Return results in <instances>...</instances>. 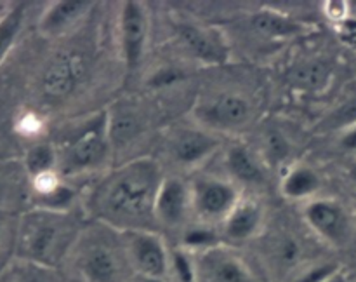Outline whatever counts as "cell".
Segmentation results:
<instances>
[{
	"label": "cell",
	"instance_id": "cell-1",
	"mask_svg": "<svg viewBox=\"0 0 356 282\" xmlns=\"http://www.w3.org/2000/svg\"><path fill=\"white\" fill-rule=\"evenodd\" d=\"M162 181L156 160L134 159L111 171L94 187L89 207L99 221L122 233L152 230Z\"/></svg>",
	"mask_w": 356,
	"mask_h": 282
},
{
	"label": "cell",
	"instance_id": "cell-2",
	"mask_svg": "<svg viewBox=\"0 0 356 282\" xmlns=\"http://www.w3.org/2000/svg\"><path fill=\"white\" fill-rule=\"evenodd\" d=\"M79 242V226L70 214L37 207L17 226L16 258L54 270Z\"/></svg>",
	"mask_w": 356,
	"mask_h": 282
},
{
	"label": "cell",
	"instance_id": "cell-3",
	"mask_svg": "<svg viewBox=\"0 0 356 282\" xmlns=\"http://www.w3.org/2000/svg\"><path fill=\"white\" fill-rule=\"evenodd\" d=\"M263 263L275 282H296L313 263L308 242L296 232L278 228L268 233L261 244Z\"/></svg>",
	"mask_w": 356,
	"mask_h": 282
},
{
	"label": "cell",
	"instance_id": "cell-4",
	"mask_svg": "<svg viewBox=\"0 0 356 282\" xmlns=\"http://www.w3.org/2000/svg\"><path fill=\"white\" fill-rule=\"evenodd\" d=\"M75 270L83 282H125L129 265L124 244L118 247L103 237H89L76 242Z\"/></svg>",
	"mask_w": 356,
	"mask_h": 282
},
{
	"label": "cell",
	"instance_id": "cell-5",
	"mask_svg": "<svg viewBox=\"0 0 356 282\" xmlns=\"http://www.w3.org/2000/svg\"><path fill=\"white\" fill-rule=\"evenodd\" d=\"M110 143V124L108 113L87 120L72 136L63 153V167L66 173H79L90 169L104 159Z\"/></svg>",
	"mask_w": 356,
	"mask_h": 282
},
{
	"label": "cell",
	"instance_id": "cell-6",
	"mask_svg": "<svg viewBox=\"0 0 356 282\" xmlns=\"http://www.w3.org/2000/svg\"><path fill=\"white\" fill-rule=\"evenodd\" d=\"M125 256L131 270L139 277L165 279L170 272V256L163 240L152 230L122 233Z\"/></svg>",
	"mask_w": 356,
	"mask_h": 282
},
{
	"label": "cell",
	"instance_id": "cell-7",
	"mask_svg": "<svg viewBox=\"0 0 356 282\" xmlns=\"http://www.w3.org/2000/svg\"><path fill=\"white\" fill-rule=\"evenodd\" d=\"M195 265L197 282H259L247 261L221 244L198 253Z\"/></svg>",
	"mask_w": 356,
	"mask_h": 282
},
{
	"label": "cell",
	"instance_id": "cell-8",
	"mask_svg": "<svg viewBox=\"0 0 356 282\" xmlns=\"http://www.w3.org/2000/svg\"><path fill=\"white\" fill-rule=\"evenodd\" d=\"M305 223L316 237L330 246L341 247L351 237V219L346 209L330 198H315L306 204Z\"/></svg>",
	"mask_w": 356,
	"mask_h": 282
},
{
	"label": "cell",
	"instance_id": "cell-9",
	"mask_svg": "<svg viewBox=\"0 0 356 282\" xmlns=\"http://www.w3.org/2000/svg\"><path fill=\"white\" fill-rule=\"evenodd\" d=\"M236 188L228 181L205 178L195 183L191 190V207L204 221H225L238 204Z\"/></svg>",
	"mask_w": 356,
	"mask_h": 282
},
{
	"label": "cell",
	"instance_id": "cell-10",
	"mask_svg": "<svg viewBox=\"0 0 356 282\" xmlns=\"http://www.w3.org/2000/svg\"><path fill=\"white\" fill-rule=\"evenodd\" d=\"M120 47L127 68H136L141 63L148 35V17L141 2L127 0L120 10Z\"/></svg>",
	"mask_w": 356,
	"mask_h": 282
},
{
	"label": "cell",
	"instance_id": "cell-11",
	"mask_svg": "<svg viewBox=\"0 0 356 282\" xmlns=\"http://www.w3.org/2000/svg\"><path fill=\"white\" fill-rule=\"evenodd\" d=\"M200 122L216 129H238L247 124L250 117V104L240 94L222 93L198 104L195 111Z\"/></svg>",
	"mask_w": 356,
	"mask_h": 282
},
{
	"label": "cell",
	"instance_id": "cell-12",
	"mask_svg": "<svg viewBox=\"0 0 356 282\" xmlns=\"http://www.w3.org/2000/svg\"><path fill=\"white\" fill-rule=\"evenodd\" d=\"M86 72V63L75 52L59 54L52 59L42 75V91L51 100L70 96Z\"/></svg>",
	"mask_w": 356,
	"mask_h": 282
},
{
	"label": "cell",
	"instance_id": "cell-13",
	"mask_svg": "<svg viewBox=\"0 0 356 282\" xmlns=\"http://www.w3.org/2000/svg\"><path fill=\"white\" fill-rule=\"evenodd\" d=\"M181 44L193 58L207 65H225L228 61V47L218 31L202 28L198 24L181 23L176 26Z\"/></svg>",
	"mask_w": 356,
	"mask_h": 282
},
{
	"label": "cell",
	"instance_id": "cell-14",
	"mask_svg": "<svg viewBox=\"0 0 356 282\" xmlns=\"http://www.w3.org/2000/svg\"><path fill=\"white\" fill-rule=\"evenodd\" d=\"M191 207V191L177 178H163L155 202V219L165 226H179Z\"/></svg>",
	"mask_w": 356,
	"mask_h": 282
},
{
	"label": "cell",
	"instance_id": "cell-15",
	"mask_svg": "<svg viewBox=\"0 0 356 282\" xmlns=\"http://www.w3.org/2000/svg\"><path fill=\"white\" fill-rule=\"evenodd\" d=\"M263 205L256 198H240L228 218L222 221L226 239L232 242H245L263 233Z\"/></svg>",
	"mask_w": 356,
	"mask_h": 282
},
{
	"label": "cell",
	"instance_id": "cell-16",
	"mask_svg": "<svg viewBox=\"0 0 356 282\" xmlns=\"http://www.w3.org/2000/svg\"><path fill=\"white\" fill-rule=\"evenodd\" d=\"M219 141L212 134L198 129H183L174 136L170 152L174 159L183 166H193L202 162L218 150Z\"/></svg>",
	"mask_w": 356,
	"mask_h": 282
},
{
	"label": "cell",
	"instance_id": "cell-17",
	"mask_svg": "<svg viewBox=\"0 0 356 282\" xmlns=\"http://www.w3.org/2000/svg\"><path fill=\"white\" fill-rule=\"evenodd\" d=\"M90 2L87 0H61L56 2L45 10L40 19V30L45 35H56L59 31H65L66 28L75 24L76 19L83 16L89 10Z\"/></svg>",
	"mask_w": 356,
	"mask_h": 282
},
{
	"label": "cell",
	"instance_id": "cell-18",
	"mask_svg": "<svg viewBox=\"0 0 356 282\" xmlns=\"http://www.w3.org/2000/svg\"><path fill=\"white\" fill-rule=\"evenodd\" d=\"M252 28L264 38H289L302 31L299 21L271 9H261L250 19Z\"/></svg>",
	"mask_w": 356,
	"mask_h": 282
},
{
	"label": "cell",
	"instance_id": "cell-19",
	"mask_svg": "<svg viewBox=\"0 0 356 282\" xmlns=\"http://www.w3.org/2000/svg\"><path fill=\"white\" fill-rule=\"evenodd\" d=\"M226 164H228L229 173L243 183H261L263 181V167L247 146H232L226 155Z\"/></svg>",
	"mask_w": 356,
	"mask_h": 282
},
{
	"label": "cell",
	"instance_id": "cell-20",
	"mask_svg": "<svg viewBox=\"0 0 356 282\" xmlns=\"http://www.w3.org/2000/svg\"><path fill=\"white\" fill-rule=\"evenodd\" d=\"M320 188V178L313 169L305 166L294 167L282 180V194L292 201H301L315 195Z\"/></svg>",
	"mask_w": 356,
	"mask_h": 282
},
{
	"label": "cell",
	"instance_id": "cell-21",
	"mask_svg": "<svg viewBox=\"0 0 356 282\" xmlns=\"http://www.w3.org/2000/svg\"><path fill=\"white\" fill-rule=\"evenodd\" d=\"M54 270L30 263V261L17 260L7 265L0 272V282H54Z\"/></svg>",
	"mask_w": 356,
	"mask_h": 282
},
{
	"label": "cell",
	"instance_id": "cell-22",
	"mask_svg": "<svg viewBox=\"0 0 356 282\" xmlns=\"http://www.w3.org/2000/svg\"><path fill=\"white\" fill-rule=\"evenodd\" d=\"M24 9H26L24 3H17L0 17V65L19 35L24 21Z\"/></svg>",
	"mask_w": 356,
	"mask_h": 282
},
{
	"label": "cell",
	"instance_id": "cell-23",
	"mask_svg": "<svg viewBox=\"0 0 356 282\" xmlns=\"http://www.w3.org/2000/svg\"><path fill=\"white\" fill-rule=\"evenodd\" d=\"M56 164H58V155H56V150L51 145H35L28 150L26 157H24V167H26V173L30 176L37 178L45 176V174H51L54 171Z\"/></svg>",
	"mask_w": 356,
	"mask_h": 282
},
{
	"label": "cell",
	"instance_id": "cell-24",
	"mask_svg": "<svg viewBox=\"0 0 356 282\" xmlns=\"http://www.w3.org/2000/svg\"><path fill=\"white\" fill-rule=\"evenodd\" d=\"M296 80L301 84L302 87H309V89H322L330 79V68L327 63H308L302 65L301 68L296 72Z\"/></svg>",
	"mask_w": 356,
	"mask_h": 282
},
{
	"label": "cell",
	"instance_id": "cell-25",
	"mask_svg": "<svg viewBox=\"0 0 356 282\" xmlns=\"http://www.w3.org/2000/svg\"><path fill=\"white\" fill-rule=\"evenodd\" d=\"M327 129H339L348 131L356 125V93L350 94L341 104H337L336 110L329 115L325 120Z\"/></svg>",
	"mask_w": 356,
	"mask_h": 282
},
{
	"label": "cell",
	"instance_id": "cell-26",
	"mask_svg": "<svg viewBox=\"0 0 356 282\" xmlns=\"http://www.w3.org/2000/svg\"><path fill=\"white\" fill-rule=\"evenodd\" d=\"M108 124H110V141L113 139L117 143H125L131 138H134L136 131H138L136 117L129 113V111L108 117Z\"/></svg>",
	"mask_w": 356,
	"mask_h": 282
},
{
	"label": "cell",
	"instance_id": "cell-27",
	"mask_svg": "<svg viewBox=\"0 0 356 282\" xmlns=\"http://www.w3.org/2000/svg\"><path fill=\"white\" fill-rule=\"evenodd\" d=\"M183 244L188 249H195L197 253H202V251L218 246V235H216L214 230L207 228V226H197V228H190L184 232Z\"/></svg>",
	"mask_w": 356,
	"mask_h": 282
},
{
	"label": "cell",
	"instance_id": "cell-28",
	"mask_svg": "<svg viewBox=\"0 0 356 282\" xmlns=\"http://www.w3.org/2000/svg\"><path fill=\"white\" fill-rule=\"evenodd\" d=\"M170 270L177 275L179 282H197V265L186 253L177 251L170 256Z\"/></svg>",
	"mask_w": 356,
	"mask_h": 282
},
{
	"label": "cell",
	"instance_id": "cell-29",
	"mask_svg": "<svg viewBox=\"0 0 356 282\" xmlns=\"http://www.w3.org/2000/svg\"><path fill=\"white\" fill-rule=\"evenodd\" d=\"M264 146H266V155L268 159L273 160V162H280L285 157L289 155L291 148H289V143L285 139V136L280 131L273 129V131L266 132V138H264Z\"/></svg>",
	"mask_w": 356,
	"mask_h": 282
},
{
	"label": "cell",
	"instance_id": "cell-30",
	"mask_svg": "<svg viewBox=\"0 0 356 282\" xmlns=\"http://www.w3.org/2000/svg\"><path fill=\"white\" fill-rule=\"evenodd\" d=\"M341 146L344 150H350V152L356 150V125L343 132V136H341Z\"/></svg>",
	"mask_w": 356,
	"mask_h": 282
},
{
	"label": "cell",
	"instance_id": "cell-31",
	"mask_svg": "<svg viewBox=\"0 0 356 282\" xmlns=\"http://www.w3.org/2000/svg\"><path fill=\"white\" fill-rule=\"evenodd\" d=\"M181 79V73L177 72H170V70H167V72H162L159 73V75L153 79V84H159V86H163V84H170L174 82V80Z\"/></svg>",
	"mask_w": 356,
	"mask_h": 282
},
{
	"label": "cell",
	"instance_id": "cell-32",
	"mask_svg": "<svg viewBox=\"0 0 356 282\" xmlns=\"http://www.w3.org/2000/svg\"><path fill=\"white\" fill-rule=\"evenodd\" d=\"M348 176H350V180L353 181V185L356 187V160L351 162L350 167H348Z\"/></svg>",
	"mask_w": 356,
	"mask_h": 282
},
{
	"label": "cell",
	"instance_id": "cell-33",
	"mask_svg": "<svg viewBox=\"0 0 356 282\" xmlns=\"http://www.w3.org/2000/svg\"><path fill=\"white\" fill-rule=\"evenodd\" d=\"M139 282H163V279H153V277H139Z\"/></svg>",
	"mask_w": 356,
	"mask_h": 282
},
{
	"label": "cell",
	"instance_id": "cell-34",
	"mask_svg": "<svg viewBox=\"0 0 356 282\" xmlns=\"http://www.w3.org/2000/svg\"><path fill=\"white\" fill-rule=\"evenodd\" d=\"M2 232H3V223L0 221V242H2Z\"/></svg>",
	"mask_w": 356,
	"mask_h": 282
}]
</instances>
